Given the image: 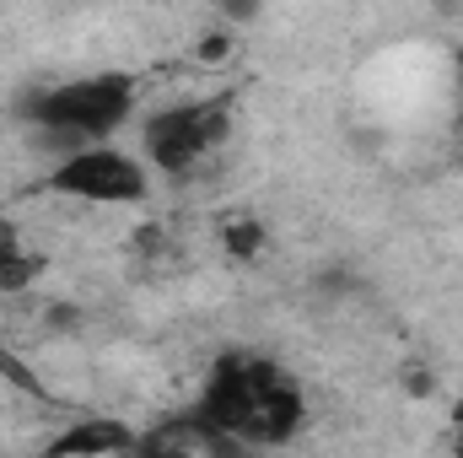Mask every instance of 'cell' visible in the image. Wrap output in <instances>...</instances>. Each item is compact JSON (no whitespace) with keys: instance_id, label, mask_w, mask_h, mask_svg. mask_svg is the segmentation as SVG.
Returning a JSON list of instances; mask_svg holds the SVG:
<instances>
[{"instance_id":"1","label":"cell","mask_w":463,"mask_h":458,"mask_svg":"<svg viewBox=\"0 0 463 458\" xmlns=\"http://www.w3.org/2000/svg\"><path fill=\"white\" fill-rule=\"evenodd\" d=\"M135 114V76L124 71H98V76H81V81H60V87H38L22 119L33 129H60V135H81L87 146L118 129L124 119Z\"/></svg>"},{"instance_id":"2","label":"cell","mask_w":463,"mask_h":458,"mask_svg":"<svg viewBox=\"0 0 463 458\" xmlns=\"http://www.w3.org/2000/svg\"><path fill=\"white\" fill-rule=\"evenodd\" d=\"M146 162L156 173H189L205 162V151H216L232 135V98H200V103H173L146 119Z\"/></svg>"},{"instance_id":"3","label":"cell","mask_w":463,"mask_h":458,"mask_svg":"<svg viewBox=\"0 0 463 458\" xmlns=\"http://www.w3.org/2000/svg\"><path fill=\"white\" fill-rule=\"evenodd\" d=\"M49 189L71 195V200H87V205H140L151 195V178H146V162H135L129 151L87 146V151L54 162Z\"/></svg>"},{"instance_id":"4","label":"cell","mask_w":463,"mask_h":458,"mask_svg":"<svg viewBox=\"0 0 463 458\" xmlns=\"http://www.w3.org/2000/svg\"><path fill=\"white\" fill-rule=\"evenodd\" d=\"M135 443H140V432L129 421H118V415H87V421L65 426L43 448V458H129Z\"/></svg>"},{"instance_id":"5","label":"cell","mask_w":463,"mask_h":458,"mask_svg":"<svg viewBox=\"0 0 463 458\" xmlns=\"http://www.w3.org/2000/svg\"><path fill=\"white\" fill-rule=\"evenodd\" d=\"M264 243H269V232H264L259 216H232L227 227H222V248H227V259H237V264H253L264 253Z\"/></svg>"},{"instance_id":"6","label":"cell","mask_w":463,"mask_h":458,"mask_svg":"<svg viewBox=\"0 0 463 458\" xmlns=\"http://www.w3.org/2000/svg\"><path fill=\"white\" fill-rule=\"evenodd\" d=\"M0 377H5L16 394L38 399V405H49V399H54V388H49V383L33 372V361H22V356H16V350H5V345H0Z\"/></svg>"},{"instance_id":"7","label":"cell","mask_w":463,"mask_h":458,"mask_svg":"<svg viewBox=\"0 0 463 458\" xmlns=\"http://www.w3.org/2000/svg\"><path fill=\"white\" fill-rule=\"evenodd\" d=\"M38 270H43V259L27 253V248H22L16 259H5V264H0V297H22V291L38 281Z\"/></svg>"},{"instance_id":"8","label":"cell","mask_w":463,"mask_h":458,"mask_svg":"<svg viewBox=\"0 0 463 458\" xmlns=\"http://www.w3.org/2000/svg\"><path fill=\"white\" fill-rule=\"evenodd\" d=\"M232 49H237L232 27H211V33H200V43H194V60H200V65H227Z\"/></svg>"},{"instance_id":"9","label":"cell","mask_w":463,"mask_h":458,"mask_svg":"<svg viewBox=\"0 0 463 458\" xmlns=\"http://www.w3.org/2000/svg\"><path fill=\"white\" fill-rule=\"evenodd\" d=\"M200 453L205 458H259V448L248 437H237V432H216V437L200 443Z\"/></svg>"},{"instance_id":"10","label":"cell","mask_w":463,"mask_h":458,"mask_svg":"<svg viewBox=\"0 0 463 458\" xmlns=\"http://www.w3.org/2000/svg\"><path fill=\"white\" fill-rule=\"evenodd\" d=\"M399 383H404L410 399H431V394H437V372H431L426 361H404V367H399Z\"/></svg>"},{"instance_id":"11","label":"cell","mask_w":463,"mask_h":458,"mask_svg":"<svg viewBox=\"0 0 463 458\" xmlns=\"http://www.w3.org/2000/svg\"><path fill=\"white\" fill-rule=\"evenodd\" d=\"M81 324V308H71V302H49L43 308V329H76Z\"/></svg>"},{"instance_id":"12","label":"cell","mask_w":463,"mask_h":458,"mask_svg":"<svg viewBox=\"0 0 463 458\" xmlns=\"http://www.w3.org/2000/svg\"><path fill=\"white\" fill-rule=\"evenodd\" d=\"M135 253H146V259H156V253H162V227H156V222L135 227Z\"/></svg>"},{"instance_id":"13","label":"cell","mask_w":463,"mask_h":458,"mask_svg":"<svg viewBox=\"0 0 463 458\" xmlns=\"http://www.w3.org/2000/svg\"><path fill=\"white\" fill-rule=\"evenodd\" d=\"M237 22H259V5H222V27H237Z\"/></svg>"},{"instance_id":"14","label":"cell","mask_w":463,"mask_h":458,"mask_svg":"<svg viewBox=\"0 0 463 458\" xmlns=\"http://www.w3.org/2000/svg\"><path fill=\"white\" fill-rule=\"evenodd\" d=\"M448 426H453V432H463V394L453 399V410H448Z\"/></svg>"},{"instance_id":"15","label":"cell","mask_w":463,"mask_h":458,"mask_svg":"<svg viewBox=\"0 0 463 458\" xmlns=\"http://www.w3.org/2000/svg\"><path fill=\"white\" fill-rule=\"evenodd\" d=\"M448 453H453V458H463V432H453V443H448Z\"/></svg>"},{"instance_id":"16","label":"cell","mask_w":463,"mask_h":458,"mask_svg":"<svg viewBox=\"0 0 463 458\" xmlns=\"http://www.w3.org/2000/svg\"><path fill=\"white\" fill-rule=\"evenodd\" d=\"M453 71H458V92H463V49L453 54Z\"/></svg>"},{"instance_id":"17","label":"cell","mask_w":463,"mask_h":458,"mask_svg":"<svg viewBox=\"0 0 463 458\" xmlns=\"http://www.w3.org/2000/svg\"><path fill=\"white\" fill-rule=\"evenodd\" d=\"M458 135H463V103H458Z\"/></svg>"},{"instance_id":"18","label":"cell","mask_w":463,"mask_h":458,"mask_svg":"<svg viewBox=\"0 0 463 458\" xmlns=\"http://www.w3.org/2000/svg\"><path fill=\"white\" fill-rule=\"evenodd\" d=\"M129 458H146V453H140V443H135V453H129Z\"/></svg>"}]
</instances>
